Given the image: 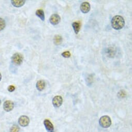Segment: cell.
Instances as JSON below:
<instances>
[{
    "mask_svg": "<svg viewBox=\"0 0 132 132\" xmlns=\"http://www.w3.org/2000/svg\"><path fill=\"white\" fill-rule=\"evenodd\" d=\"M111 24L114 30H120L124 27L125 20L121 16L116 15L112 18Z\"/></svg>",
    "mask_w": 132,
    "mask_h": 132,
    "instance_id": "1",
    "label": "cell"
},
{
    "mask_svg": "<svg viewBox=\"0 0 132 132\" xmlns=\"http://www.w3.org/2000/svg\"><path fill=\"white\" fill-rule=\"evenodd\" d=\"M100 125L103 128H108L111 125V120L108 116H102L99 120Z\"/></svg>",
    "mask_w": 132,
    "mask_h": 132,
    "instance_id": "2",
    "label": "cell"
},
{
    "mask_svg": "<svg viewBox=\"0 0 132 132\" xmlns=\"http://www.w3.org/2000/svg\"><path fill=\"white\" fill-rule=\"evenodd\" d=\"M23 57L22 55L19 53H15L12 57V62L16 65H20L23 61Z\"/></svg>",
    "mask_w": 132,
    "mask_h": 132,
    "instance_id": "3",
    "label": "cell"
},
{
    "mask_svg": "<svg viewBox=\"0 0 132 132\" xmlns=\"http://www.w3.org/2000/svg\"><path fill=\"white\" fill-rule=\"evenodd\" d=\"M30 123V119L28 116H22L18 119V123L22 127L27 126Z\"/></svg>",
    "mask_w": 132,
    "mask_h": 132,
    "instance_id": "4",
    "label": "cell"
},
{
    "mask_svg": "<svg viewBox=\"0 0 132 132\" xmlns=\"http://www.w3.org/2000/svg\"><path fill=\"white\" fill-rule=\"evenodd\" d=\"M60 21H61V18L60 16L56 14L52 15L49 18V21L50 23L53 26H55L59 24Z\"/></svg>",
    "mask_w": 132,
    "mask_h": 132,
    "instance_id": "5",
    "label": "cell"
},
{
    "mask_svg": "<svg viewBox=\"0 0 132 132\" xmlns=\"http://www.w3.org/2000/svg\"><path fill=\"white\" fill-rule=\"evenodd\" d=\"M63 103V98L60 95L55 96L52 99V104L55 107H60Z\"/></svg>",
    "mask_w": 132,
    "mask_h": 132,
    "instance_id": "6",
    "label": "cell"
},
{
    "mask_svg": "<svg viewBox=\"0 0 132 132\" xmlns=\"http://www.w3.org/2000/svg\"><path fill=\"white\" fill-rule=\"evenodd\" d=\"M14 107V103L11 101H6L3 105V108L5 111L9 112L12 111Z\"/></svg>",
    "mask_w": 132,
    "mask_h": 132,
    "instance_id": "7",
    "label": "cell"
},
{
    "mask_svg": "<svg viewBox=\"0 0 132 132\" xmlns=\"http://www.w3.org/2000/svg\"><path fill=\"white\" fill-rule=\"evenodd\" d=\"M80 9L81 12L82 13L87 14V13H89V11H90V9H91L90 4H89V3L87 2H83L82 3H81V4L80 5Z\"/></svg>",
    "mask_w": 132,
    "mask_h": 132,
    "instance_id": "8",
    "label": "cell"
},
{
    "mask_svg": "<svg viewBox=\"0 0 132 132\" xmlns=\"http://www.w3.org/2000/svg\"><path fill=\"white\" fill-rule=\"evenodd\" d=\"M44 125L48 132H53L54 130V126L52 123L48 119H46L44 121Z\"/></svg>",
    "mask_w": 132,
    "mask_h": 132,
    "instance_id": "9",
    "label": "cell"
},
{
    "mask_svg": "<svg viewBox=\"0 0 132 132\" xmlns=\"http://www.w3.org/2000/svg\"><path fill=\"white\" fill-rule=\"evenodd\" d=\"M12 5L16 7H20L22 6L26 3L24 0H12L11 1Z\"/></svg>",
    "mask_w": 132,
    "mask_h": 132,
    "instance_id": "10",
    "label": "cell"
},
{
    "mask_svg": "<svg viewBox=\"0 0 132 132\" xmlns=\"http://www.w3.org/2000/svg\"><path fill=\"white\" fill-rule=\"evenodd\" d=\"M45 86H46L45 81L44 80H38L36 84V87L37 89L39 91H43L45 89Z\"/></svg>",
    "mask_w": 132,
    "mask_h": 132,
    "instance_id": "11",
    "label": "cell"
},
{
    "mask_svg": "<svg viewBox=\"0 0 132 132\" xmlns=\"http://www.w3.org/2000/svg\"><path fill=\"white\" fill-rule=\"evenodd\" d=\"M36 15L42 21H44L45 19V14L43 10H38L36 12Z\"/></svg>",
    "mask_w": 132,
    "mask_h": 132,
    "instance_id": "12",
    "label": "cell"
},
{
    "mask_svg": "<svg viewBox=\"0 0 132 132\" xmlns=\"http://www.w3.org/2000/svg\"><path fill=\"white\" fill-rule=\"evenodd\" d=\"M72 27H73V28L74 29L75 33L76 34H77L79 32L80 29V23L78 22H74L72 23Z\"/></svg>",
    "mask_w": 132,
    "mask_h": 132,
    "instance_id": "13",
    "label": "cell"
},
{
    "mask_svg": "<svg viewBox=\"0 0 132 132\" xmlns=\"http://www.w3.org/2000/svg\"><path fill=\"white\" fill-rule=\"evenodd\" d=\"M62 40H63V38H62V36L60 35H55L53 38L54 43L56 45H59L61 44V43L62 42Z\"/></svg>",
    "mask_w": 132,
    "mask_h": 132,
    "instance_id": "14",
    "label": "cell"
},
{
    "mask_svg": "<svg viewBox=\"0 0 132 132\" xmlns=\"http://www.w3.org/2000/svg\"><path fill=\"white\" fill-rule=\"evenodd\" d=\"M5 26L6 23L5 20L3 19L0 18V31L3 30L5 28Z\"/></svg>",
    "mask_w": 132,
    "mask_h": 132,
    "instance_id": "15",
    "label": "cell"
},
{
    "mask_svg": "<svg viewBox=\"0 0 132 132\" xmlns=\"http://www.w3.org/2000/svg\"><path fill=\"white\" fill-rule=\"evenodd\" d=\"M20 130L19 127L17 125H14L10 129V132H19Z\"/></svg>",
    "mask_w": 132,
    "mask_h": 132,
    "instance_id": "16",
    "label": "cell"
},
{
    "mask_svg": "<svg viewBox=\"0 0 132 132\" xmlns=\"http://www.w3.org/2000/svg\"><path fill=\"white\" fill-rule=\"evenodd\" d=\"M61 55L64 57H70L71 56V54L69 51H66L63 52Z\"/></svg>",
    "mask_w": 132,
    "mask_h": 132,
    "instance_id": "17",
    "label": "cell"
},
{
    "mask_svg": "<svg viewBox=\"0 0 132 132\" xmlns=\"http://www.w3.org/2000/svg\"><path fill=\"white\" fill-rule=\"evenodd\" d=\"M118 96L120 98H124L126 96V93L124 91L121 90L119 92V93L118 94Z\"/></svg>",
    "mask_w": 132,
    "mask_h": 132,
    "instance_id": "18",
    "label": "cell"
},
{
    "mask_svg": "<svg viewBox=\"0 0 132 132\" xmlns=\"http://www.w3.org/2000/svg\"><path fill=\"white\" fill-rule=\"evenodd\" d=\"M15 90V86H14L13 85H11L8 87V90H9V91H10L11 92L14 91Z\"/></svg>",
    "mask_w": 132,
    "mask_h": 132,
    "instance_id": "19",
    "label": "cell"
},
{
    "mask_svg": "<svg viewBox=\"0 0 132 132\" xmlns=\"http://www.w3.org/2000/svg\"><path fill=\"white\" fill-rule=\"evenodd\" d=\"M1 78H2V76H1V73H0V81H1Z\"/></svg>",
    "mask_w": 132,
    "mask_h": 132,
    "instance_id": "20",
    "label": "cell"
},
{
    "mask_svg": "<svg viewBox=\"0 0 132 132\" xmlns=\"http://www.w3.org/2000/svg\"><path fill=\"white\" fill-rule=\"evenodd\" d=\"M0 104H1V100H0Z\"/></svg>",
    "mask_w": 132,
    "mask_h": 132,
    "instance_id": "21",
    "label": "cell"
}]
</instances>
